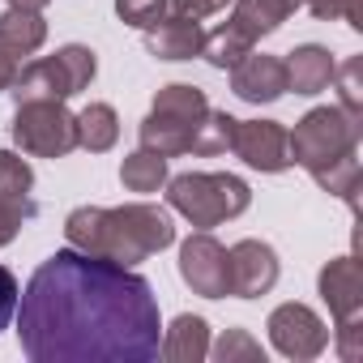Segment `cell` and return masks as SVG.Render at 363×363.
Here are the masks:
<instances>
[{
	"label": "cell",
	"instance_id": "cell-28",
	"mask_svg": "<svg viewBox=\"0 0 363 363\" xmlns=\"http://www.w3.org/2000/svg\"><path fill=\"white\" fill-rule=\"evenodd\" d=\"M18 299H22V291H18V278L0 265V329H5L13 316H18Z\"/></svg>",
	"mask_w": 363,
	"mask_h": 363
},
{
	"label": "cell",
	"instance_id": "cell-25",
	"mask_svg": "<svg viewBox=\"0 0 363 363\" xmlns=\"http://www.w3.org/2000/svg\"><path fill=\"white\" fill-rule=\"evenodd\" d=\"M359 73H363V60L350 56L342 69H333L329 82H337V94H342V111L350 116H363V86H359Z\"/></svg>",
	"mask_w": 363,
	"mask_h": 363
},
{
	"label": "cell",
	"instance_id": "cell-7",
	"mask_svg": "<svg viewBox=\"0 0 363 363\" xmlns=\"http://www.w3.org/2000/svg\"><path fill=\"white\" fill-rule=\"evenodd\" d=\"M94 69H99L94 52L82 48V43H69L56 56H43V60L22 65L9 90H13L18 103H30V99H56V103H65V99L82 94L94 82Z\"/></svg>",
	"mask_w": 363,
	"mask_h": 363
},
{
	"label": "cell",
	"instance_id": "cell-4",
	"mask_svg": "<svg viewBox=\"0 0 363 363\" xmlns=\"http://www.w3.org/2000/svg\"><path fill=\"white\" fill-rule=\"evenodd\" d=\"M167 201L175 214H184L193 227L210 231L227 218H240L252 201V189L240 175H223V171H189L175 175L167 184Z\"/></svg>",
	"mask_w": 363,
	"mask_h": 363
},
{
	"label": "cell",
	"instance_id": "cell-2",
	"mask_svg": "<svg viewBox=\"0 0 363 363\" xmlns=\"http://www.w3.org/2000/svg\"><path fill=\"white\" fill-rule=\"evenodd\" d=\"M359 137L363 116H350L342 107H312L295 133H286L291 162H299L316 184L346 206L359 201Z\"/></svg>",
	"mask_w": 363,
	"mask_h": 363
},
{
	"label": "cell",
	"instance_id": "cell-30",
	"mask_svg": "<svg viewBox=\"0 0 363 363\" xmlns=\"http://www.w3.org/2000/svg\"><path fill=\"white\" fill-rule=\"evenodd\" d=\"M18 69H22V56H18L5 39H0V90H9V86H13Z\"/></svg>",
	"mask_w": 363,
	"mask_h": 363
},
{
	"label": "cell",
	"instance_id": "cell-5",
	"mask_svg": "<svg viewBox=\"0 0 363 363\" xmlns=\"http://www.w3.org/2000/svg\"><path fill=\"white\" fill-rule=\"evenodd\" d=\"M210 111V99L206 90L197 86H184V82H175V86H162L150 116L141 120V150H154L162 158H175V154H189L193 150V137L201 128Z\"/></svg>",
	"mask_w": 363,
	"mask_h": 363
},
{
	"label": "cell",
	"instance_id": "cell-1",
	"mask_svg": "<svg viewBox=\"0 0 363 363\" xmlns=\"http://www.w3.org/2000/svg\"><path fill=\"white\" fill-rule=\"evenodd\" d=\"M18 337L35 363H150L158 359V299L120 261L60 248L22 291Z\"/></svg>",
	"mask_w": 363,
	"mask_h": 363
},
{
	"label": "cell",
	"instance_id": "cell-18",
	"mask_svg": "<svg viewBox=\"0 0 363 363\" xmlns=\"http://www.w3.org/2000/svg\"><path fill=\"white\" fill-rule=\"evenodd\" d=\"M77 124V150H90V154H103L116 145L120 137V120H116V107L111 103H90L73 116Z\"/></svg>",
	"mask_w": 363,
	"mask_h": 363
},
{
	"label": "cell",
	"instance_id": "cell-31",
	"mask_svg": "<svg viewBox=\"0 0 363 363\" xmlns=\"http://www.w3.org/2000/svg\"><path fill=\"white\" fill-rule=\"evenodd\" d=\"M9 5H13V9H35V13H39V9L52 5V0H9Z\"/></svg>",
	"mask_w": 363,
	"mask_h": 363
},
{
	"label": "cell",
	"instance_id": "cell-3",
	"mask_svg": "<svg viewBox=\"0 0 363 363\" xmlns=\"http://www.w3.org/2000/svg\"><path fill=\"white\" fill-rule=\"evenodd\" d=\"M65 240L77 252H94L120 265H137L162 248L175 244V227L167 218V210L158 206H120V210H99V206H82L65 218Z\"/></svg>",
	"mask_w": 363,
	"mask_h": 363
},
{
	"label": "cell",
	"instance_id": "cell-27",
	"mask_svg": "<svg viewBox=\"0 0 363 363\" xmlns=\"http://www.w3.org/2000/svg\"><path fill=\"white\" fill-rule=\"evenodd\" d=\"M116 13H120V22L145 30V26H154L167 13V0H116Z\"/></svg>",
	"mask_w": 363,
	"mask_h": 363
},
{
	"label": "cell",
	"instance_id": "cell-22",
	"mask_svg": "<svg viewBox=\"0 0 363 363\" xmlns=\"http://www.w3.org/2000/svg\"><path fill=\"white\" fill-rule=\"evenodd\" d=\"M35 189V171L22 154L13 150H0V193H13V197H30Z\"/></svg>",
	"mask_w": 363,
	"mask_h": 363
},
{
	"label": "cell",
	"instance_id": "cell-8",
	"mask_svg": "<svg viewBox=\"0 0 363 363\" xmlns=\"http://www.w3.org/2000/svg\"><path fill=\"white\" fill-rule=\"evenodd\" d=\"M320 299L333 312V342L342 359H359L363 354V265L359 257H337L320 269Z\"/></svg>",
	"mask_w": 363,
	"mask_h": 363
},
{
	"label": "cell",
	"instance_id": "cell-13",
	"mask_svg": "<svg viewBox=\"0 0 363 363\" xmlns=\"http://www.w3.org/2000/svg\"><path fill=\"white\" fill-rule=\"evenodd\" d=\"M231 150H235L248 167H257V171H286V167H291L286 128L274 124V120H235Z\"/></svg>",
	"mask_w": 363,
	"mask_h": 363
},
{
	"label": "cell",
	"instance_id": "cell-10",
	"mask_svg": "<svg viewBox=\"0 0 363 363\" xmlns=\"http://www.w3.org/2000/svg\"><path fill=\"white\" fill-rule=\"evenodd\" d=\"M265 329H269V342H274L286 359H299V363L316 359V354L329 346L325 320H320L312 308H303V303H282V308H274Z\"/></svg>",
	"mask_w": 363,
	"mask_h": 363
},
{
	"label": "cell",
	"instance_id": "cell-17",
	"mask_svg": "<svg viewBox=\"0 0 363 363\" xmlns=\"http://www.w3.org/2000/svg\"><path fill=\"white\" fill-rule=\"evenodd\" d=\"M282 65H286V90H295V94H320L329 86L333 69H337L333 56L325 48H316V43L295 48L291 60H282Z\"/></svg>",
	"mask_w": 363,
	"mask_h": 363
},
{
	"label": "cell",
	"instance_id": "cell-26",
	"mask_svg": "<svg viewBox=\"0 0 363 363\" xmlns=\"http://www.w3.org/2000/svg\"><path fill=\"white\" fill-rule=\"evenodd\" d=\"M303 5L320 22H346V26L363 30V0H303Z\"/></svg>",
	"mask_w": 363,
	"mask_h": 363
},
{
	"label": "cell",
	"instance_id": "cell-6",
	"mask_svg": "<svg viewBox=\"0 0 363 363\" xmlns=\"http://www.w3.org/2000/svg\"><path fill=\"white\" fill-rule=\"evenodd\" d=\"M303 0H235V9L227 18V26H218L214 35H206V48L201 56L214 65V69H235L261 35H274Z\"/></svg>",
	"mask_w": 363,
	"mask_h": 363
},
{
	"label": "cell",
	"instance_id": "cell-24",
	"mask_svg": "<svg viewBox=\"0 0 363 363\" xmlns=\"http://www.w3.org/2000/svg\"><path fill=\"white\" fill-rule=\"evenodd\" d=\"M35 218V201L30 197H13V193H0V248L13 244V235L22 231V223Z\"/></svg>",
	"mask_w": 363,
	"mask_h": 363
},
{
	"label": "cell",
	"instance_id": "cell-9",
	"mask_svg": "<svg viewBox=\"0 0 363 363\" xmlns=\"http://www.w3.org/2000/svg\"><path fill=\"white\" fill-rule=\"evenodd\" d=\"M13 141L22 145V154L35 158H65L69 150H77V124L73 111L56 99H30L18 103L13 116Z\"/></svg>",
	"mask_w": 363,
	"mask_h": 363
},
{
	"label": "cell",
	"instance_id": "cell-21",
	"mask_svg": "<svg viewBox=\"0 0 363 363\" xmlns=\"http://www.w3.org/2000/svg\"><path fill=\"white\" fill-rule=\"evenodd\" d=\"M231 133H235V116L210 107L206 120H201V128H197V137H193V150H189V154H201V158L227 154V150H231Z\"/></svg>",
	"mask_w": 363,
	"mask_h": 363
},
{
	"label": "cell",
	"instance_id": "cell-19",
	"mask_svg": "<svg viewBox=\"0 0 363 363\" xmlns=\"http://www.w3.org/2000/svg\"><path fill=\"white\" fill-rule=\"evenodd\" d=\"M0 39H5L18 56H35L48 39V22L35 13V9H5L0 13Z\"/></svg>",
	"mask_w": 363,
	"mask_h": 363
},
{
	"label": "cell",
	"instance_id": "cell-14",
	"mask_svg": "<svg viewBox=\"0 0 363 363\" xmlns=\"http://www.w3.org/2000/svg\"><path fill=\"white\" fill-rule=\"evenodd\" d=\"M231 90H235V99H244V103H274V99H282L286 94V65L278 60V56H257V52H248L235 69H231Z\"/></svg>",
	"mask_w": 363,
	"mask_h": 363
},
{
	"label": "cell",
	"instance_id": "cell-16",
	"mask_svg": "<svg viewBox=\"0 0 363 363\" xmlns=\"http://www.w3.org/2000/svg\"><path fill=\"white\" fill-rule=\"evenodd\" d=\"M210 354V325L201 316H175L171 329H162V342H158V359L167 363H201Z\"/></svg>",
	"mask_w": 363,
	"mask_h": 363
},
{
	"label": "cell",
	"instance_id": "cell-20",
	"mask_svg": "<svg viewBox=\"0 0 363 363\" xmlns=\"http://www.w3.org/2000/svg\"><path fill=\"white\" fill-rule=\"evenodd\" d=\"M120 179L128 193H158L167 184V158L154 150H137L120 162Z\"/></svg>",
	"mask_w": 363,
	"mask_h": 363
},
{
	"label": "cell",
	"instance_id": "cell-23",
	"mask_svg": "<svg viewBox=\"0 0 363 363\" xmlns=\"http://www.w3.org/2000/svg\"><path fill=\"white\" fill-rule=\"evenodd\" d=\"M214 359H218V363H235V359H244V363H265V350H261V342H252L244 329H227V333L218 337V346H214Z\"/></svg>",
	"mask_w": 363,
	"mask_h": 363
},
{
	"label": "cell",
	"instance_id": "cell-15",
	"mask_svg": "<svg viewBox=\"0 0 363 363\" xmlns=\"http://www.w3.org/2000/svg\"><path fill=\"white\" fill-rule=\"evenodd\" d=\"M145 48L158 60H193L206 48V30L197 18L184 13H162L154 26H145Z\"/></svg>",
	"mask_w": 363,
	"mask_h": 363
},
{
	"label": "cell",
	"instance_id": "cell-29",
	"mask_svg": "<svg viewBox=\"0 0 363 363\" xmlns=\"http://www.w3.org/2000/svg\"><path fill=\"white\" fill-rule=\"evenodd\" d=\"M218 9H227V0H171V13H184V18H210V13H218Z\"/></svg>",
	"mask_w": 363,
	"mask_h": 363
},
{
	"label": "cell",
	"instance_id": "cell-11",
	"mask_svg": "<svg viewBox=\"0 0 363 363\" xmlns=\"http://www.w3.org/2000/svg\"><path fill=\"white\" fill-rule=\"evenodd\" d=\"M274 282H278V257L269 244L240 240L235 248H227V295L257 299V295H269Z\"/></svg>",
	"mask_w": 363,
	"mask_h": 363
},
{
	"label": "cell",
	"instance_id": "cell-12",
	"mask_svg": "<svg viewBox=\"0 0 363 363\" xmlns=\"http://www.w3.org/2000/svg\"><path fill=\"white\" fill-rule=\"evenodd\" d=\"M179 278L206 299H223L227 295V248L206 231L189 235L179 244Z\"/></svg>",
	"mask_w": 363,
	"mask_h": 363
}]
</instances>
